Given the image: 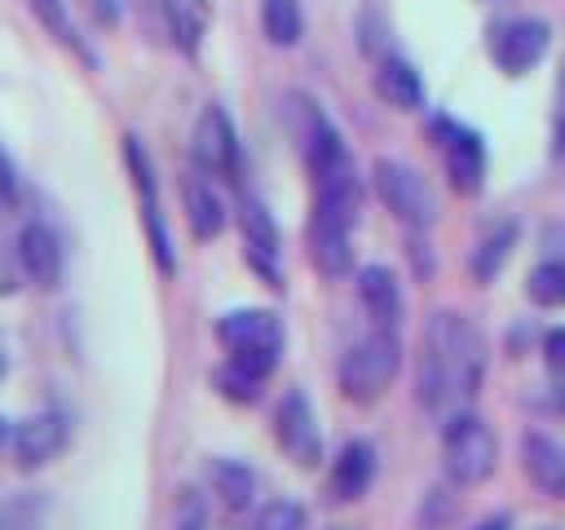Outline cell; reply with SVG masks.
<instances>
[{
    "mask_svg": "<svg viewBox=\"0 0 565 530\" xmlns=\"http://www.w3.org/2000/svg\"><path fill=\"white\" fill-rule=\"evenodd\" d=\"M490 362V344L481 327L459 309H437L424 322L419 362H415V398L424 411H446L455 402H472L481 393Z\"/></svg>",
    "mask_w": 565,
    "mask_h": 530,
    "instance_id": "cell-1",
    "label": "cell"
},
{
    "mask_svg": "<svg viewBox=\"0 0 565 530\" xmlns=\"http://www.w3.org/2000/svg\"><path fill=\"white\" fill-rule=\"evenodd\" d=\"M287 106H291V132L300 141L305 168L313 177V208H322V212L358 225V212H362V177H358L353 150L344 146L340 128L331 124V115L313 97L291 93Z\"/></svg>",
    "mask_w": 565,
    "mask_h": 530,
    "instance_id": "cell-2",
    "label": "cell"
},
{
    "mask_svg": "<svg viewBox=\"0 0 565 530\" xmlns=\"http://www.w3.org/2000/svg\"><path fill=\"white\" fill-rule=\"evenodd\" d=\"M397 371H402V336L388 331V327H371L362 340H353L340 353L335 384H340V398L344 402L371 406V402H380L393 389Z\"/></svg>",
    "mask_w": 565,
    "mask_h": 530,
    "instance_id": "cell-3",
    "label": "cell"
},
{
    "mask_svg": "<svg viewBox=\"0 0 565 530\" xmlns=\"http://www.w3.org/2000/svg\"><path fill=\"white\" fill-rule=\"evenodd\" d=\"M441 468L450 486H481L499 468V437L477 411H455L441 424Z\"/></svg>",
    "mask_w": 565,
    "mask_h": 530,
    "instance_id": "cell-4",
    "label": "cell"
},
{
    "mask_svg": "<svg viewBox=\"0 0 565 530\" xmlns=\"http://www.w3.org/2000/svg\"><path fill=\"white\" fill-rule=\"evenodd\" d=\"M216 340L225 358L252 367L256 375H274L282 362V322L274 309H230L216 318Z\"/></svg>",
    "mask_w": 565,
    "mask_h": 530,
    "instance_id": "cell-5",
    "label": "cell"
},
{
    "mask_svg": "<svg viewBox=\"0 0 565 530\" xmlns=\"http://www.w3.org/2000/svg\"><path fill=\"white\" fill-rule=\"evenodd\" d=\"M371 186H375L380 203L406 230H428L437 221V194H433L428 177L419 168H411L406 159H375L371 163Z\"/></svg>",
    "mask_w": 565,
    "mask_h": 530,
    "instance_id": "cell-6",
    "label": "cell"
},
{
    "mask_svg": "<svg viewBox=\"0 0 565 530\" xmlns=\"http://www.w3.org/2000/svg\"><path fill=\"white\" fill-rule=\"evenodd\" d=\"M428 137L441 155V168H446V181L455 194L472 199L486 190V141L477 128L450 119V115H433L428 119Z\"/></svg>",
    "mask_w": 565,
    "mask_h": 530,
    "instance_id": "cell-7",
    "label": "cell"
},
{
    "mask_svg": "<svg viewBox=\"0 0 565 530\" xmlns=\"http://www.w3.org/2000/svg\"><path fill=\"white\" fill-rule=\"evenodd\" d=\"M124 163H128V177H132V190H137V208H141V225H146L150 256H154L159 274H177V247H172L168 216H163V203H159V177H154L150 150L141 146L137 132L124 137Z\"/></svg>",
    "mask_w": 565,
    "mask_h": 530,
    "instance_id": "cell-8",
    "label": "cell"
},
{
    "mask_svg": "<svg viewBox=\"0 0 565 530\" xmlns=\"http://www.w3.org/2000/svg\"><path fill=\"white\" fill-rule=\"evenodd\" d=\"M190 159L212 181H230V186L243 181V146H238V128L225 106L207 102L199 110L194 132H190Z\"/></svg>",
    "mask_w": 565,
    "mask_h": 530,
    "instance_id": "cell-9",
    "label": "cell"
},
{
    "mask_svg": "<svg viewBox=\"0 0 565 530\" xmlns=\"http://www.w3.org/2000/svg\"><path fill=\"white\" fill-rule=\"evenodd\" d=\"M547 49H552V26H547L543 18H530V13L503 18V22H494L490 35H486L490 62H494L503 75H512V80L525 75V71H534V66L547 57Z\"/></svg>",
    "mask_w": 565,
    "mask_h": 530,
    "instance_id": "cell-10",
    "label": "cell"
},
{
    "mask_svg": "<svg viewBox=\"0 0 565 530\" xmlns=\"http://www.w3.org/2000/svg\"><path fill=\"white\" fill-rule=\"evenodd\" d=\"M274 442L296 468H318L322 464V428L313 415V402L305 389H287L274 406Z\"/></svg>",
    "mask_w": 565,
    "mask_h": 530,
    "instance_id": "cell-11",
    "label": "cell"
},
{
    "mask_svg": "<svg viewBox=\"0 0 565 530\" xmlns=\"http://www.w3.org/2000/svg\"><path fill=\"white\" fill-rule=\"evenodd\" d=\"M66 446H71V415L57 411V406L35 411V415H26L9 428V459L22 473H35V468L53 464Z\"/></svg>",
    "mask_w": 565,
    "mask_h": 530,
    "instance_id": "cell-12",
    "label": "cell"
},
{
    "mask_svg": "<svg viewBox=\"0 0 565 530\" xmlns=\"http://www.w3.org/2000/svg\"><path fill=\"white\" fill-rule=\"evenodd\" d=\"M137 9H141V31L154 44H168L185 57L199 53V40L207 26V13L199 0H137Z\"/></svg>",
    "mask_w": 565,
    "mask_h": 530,
    "instance_id": "cell-13",
    "label": "cell"
},
{
    "mask_svg": "<svg viewBox=\"0 0 565 530\" xmlns=\"http://www.w3.org/2000/svg\"><path fill=\"white\" fill-rule=\"evenodd\" d=\"M238 234H243L247 265L278 292L282 287V234H278L269 208L252 194H238Z\"/></svg>",
    "mask_w": 565,
    "mask_h": 530,
    "instance_id": "cell-14",
    "label": "cell"
},
{
    "mask_svg": "<svg viewBox=\"0 0 565 530\" xmlns=\"http://www.w3.org/2000/svg\"><path fill=\"white\" fill-rule=\"evenodd\" d=\"M375 473H380V455H375V446H371L366 437H349V442L335 451L331 468H327V486H322L327 504H335V508L358 504V499L375 486Z\"/></svg>",
    "mask_w": 565,
    "mask_h": 530,
    "instance_id": "cell-15",
    "label": "cell"
},
{
    "mask_svg": "<svg viewBox=\"0 0 565 530\" xmlns=\"http://www.w3.org/2000/svg\"><path fill=\"white\" fill-rule=\"evenodd\" d=\"M13 256H18V269L35 283V287H57L62 283V274H66V247H62V239H57V230L49 225V221H26L22 230H18V239H13Z\"/></svg>",
    "mask_w": 565,
    "mask_h": 530,
    "instance_id": "cell-16",
    "label": "cell"
},
{
    "mask_svg": "<svg viewBox=\"0 0 565 530\" xmlns=\"http://www.w3.org/2000/svg\"><path fill=\"white\" fill-rule=\"evenodd\" d=\"M305 247H309V265L322 278H344L353 269V225L313 208L309 225H305Z\"/></svg>",
    "mask_w": 565,
    "mask_h": 530,
    "instance_id": "cell-17",
    "label": "cell"
},
{
    "mask_svg": "<svg viewBox=\"0 0 565 530\" xmlns=\"http://www.w3.org/2000/svg\"><path fill=\"white\" fill-rule=\"evenodd\" d=\"M521 473L543 499H556V504L565 499V446L552 433L543 428L521 433Z\"/></svg>",
    "mask_w": 565,
    "mask_h": 530,
    "instance_id": "cell-18",
    "label": "cell"
},
{
    "mask_svg": "<svg viewBox=\"0 0 565 530\" xmlns=\"http://www.w3.org/2000/svg\"><path fill=\"white\" fill-rule=\"evenodd\" d=\"M181 203H185V225H190V234L199 243H212L225 230V221H230V208H225L216 181L203 177L199 168H190L181 177Z\"/></svg>",
    "mask_w": 565,
    "mask_h": 530,
    "instance_id": "cell-19",
    "label": "cell"
},
{
    "mask_svg": "<svg viewBox=\"0 0 565 530\" xmlns=\"http://www.w3.org/2000/svg\"><path fill=\"white\" fill-rule=\"evenodd\" d=\"M358 300H362L371 327L397 331L406 318V296H402V283L388 265H362L358 269Z\"/></svg>",
    "mask_w": 565,
    "mask_h": 530,
    "instance_id": "cell-20",
    "label": "cell"
},
{
    "mask_svg": "<svg viewBox=\"0 0 565 530\" xmlns=\"http://www.w3.org/2000/svg\"><path fill=\"white\" fill-rule=\"evenodd\" d=\"M375 93H380V102L393 106V110H419V106H424V80H419V71H415L406 57H397V53H384V57L375 62Z\"/></svg>",
    "mask_w": 565,
    "mask_h": 530,
    "instance_id": "cell-21",
    "label": "cell"
},
{
    "mask_svg": "<svg viewBox=\"0 0 565 530\" xmlns=\"http://www.w3.org/2000/svg\"><path fill=\"white\" fill-rule=\"evenodd\" d=\"M207 486L225 512H247L256 504V473L243 459H230V455L207 459Z\"/></svg>",
    "mask_w": 565,
    "mask_h": 530,
    "instance_id": "cell-22",
    "label": "cell"
},
{
    "mask_svg": "<svg viewBox=\"0 0 565 530\" xmlns=\"http://www.w3.org/2000/svg\"><path fill=\"white\" fill-rule=\"evenodd\" d=\"M516 239H521V225H516L512 216L494 221V225L477 239V247L468 252V274H472L477 283H494V278L503 274V265H508V256H512Z\"/></svg>",
    "mask_w": 565,
    "mask_h": 530,
    "instance_id": "cell-23",
    "label": "cell"
},
{
    "mask_svg": "<svg viewBox=\"0 0 565 530\" xmlns=\"http://www.w3.org/2000/svg\"><path fill=\"white\" fill-rule=\"evenodd\" d=\"M31 4V13L40 18V26L66 49V53H75L84 66H97V53L88 49V40L79 35V26H75V18H71V4L66 0H26Z\"/></svg>",
    "mask_w": 565,
    "mask_h": 530,
    "instance_id": "cell-24",
    "label": "cell"
},
{
    "mask_svg": "<svg viewBox=\"0 0 565 530\" xmlns=\"http://www.w3.org/2000/svg\"><path fill=\"white\" fill-rule=\"evenodd\" d=\"M260 31L274 49H296L305 35V13L296 0H265L260 4Z\"/></svg>",
    "mask_w": 565,
    "mask_h": 530,
    "instance_id": "cell-25",
    "label": "cell"
},
{
    "mask_svg": "<svg viewBox=\"0 0 565 530\" xmlns=\"http://www.w3.org/2000/svg\"><path fill=\"white\" fill-rule=\"evenodd\" d=\"M212 384H216V393L225 398V402H234V406H252V402H260V393H265V375H256L252 367H243V362H234V358H225L216 371H212Z\"/></svg>",
    "mask_w": 565,
    "mask_h": 530,
    "instance_id": "cell-26",
    "label": "cell"
},
{
    "mask_svg": "<svg viewBox=\"0 0 565 530\" xmlns=\"http://www.w3.org/2000/svg\"><path fill=\"white\" fill-rule=\"evenodd\" d=\"M525 296L539 309H565V256H543L525 274Z\"/></svg>",
    "mask_w": 565,
    "mask_h": 530,
    "instance_id": "cell-27",
    "label": "cell"
},
{
    "mask_svg": "<svg viewBox=\"0 0 565 530\" xmlns=\"http://www.w3.org/2000/svg\"><path fill=\"white\" fill-rule=\"evenodd\" d=\"M247 530H309V508L300 499H269L256 508Z\"/></svg>",
    "mask_w": 565,
    "mask_h": 530,
    "instance_id": "cell-28",
    "label": "cell"
},
{
    "mask_svg": "<svg viewBox=\"0 0 565 530\" xmlns=\"http://www.w3.org/2000/svg\"><path fill=\"white\" fill-rule=\"evenodd\" d=\"M49 512V499L40 490H22L0 508V530H40Z\"/></svg>",
    "mask_w": 565,
    "mask_h": 530,
    "instance_id": "cell-29",
    "label": "cell"
},
{
    "mask_svg": "<svg viewBox=\"0 0 565 530\" xmlns=\"http://www.w3.org/2000/svg\"><path fill=\"white\" fill-rule=\"evenodd\" d=\"M172 530H207V499H203L194 486H181V490H177Z\"/></svg>",
    "mask_w": 565,
    "mask_h": 530,
    "instance_id": "cell-30",
    "label": "cell"
},
{
    "mask_svg": "<svg viewBox=\"0 0 565 530\" xmlns=\"http://www.w3.org/2000/svg\"><path fill=\"white\" fill-rule=\"evenodd\" d=\"M552 159H565V62L556 71V88H552Z\"/></svg>",
    "mask_w": 565,
    "mask_h": 530,
    "instance_id": "cell-31",
    "label": "cell"
},
{
    "mask_svg": "<svg viewBox=\"0 0 565 530\" xmlns=\"http://www.w3.org/2000/svg\"><path fill=\"white\" fill-rule=\"evenodd\" d=\"M543 367H547L556 380H565V322L543 331Z\"/></svg>",
    "mask_w": 565,
    "mask_h": 530,
    "instance_id": "cell-32",
    "label": "cell"
},
{
    "mask_svg": "<svg viewBox=\"0 0 565 530\" xmlns=\"http://www.w3.org/2000/svg\"><path fill=\"white\" fill-rule=\"evenodd\" d=\"M22 199V181H18V168H13V159L0 150V203L4 208H13Z\"/></svg>",
    "mask_w": 565,
    "mask_h": 530,
    "instance_id": "cell-33",
    "label": "cell"
},
{
    "mask_svg": "<svg viewBox=\"0 0 565 530\" xmlns=\"http://www.w3.org/2000/svg\"><path fill=\"white\" fill-rule=\"evenodd\" d=\"M79 9L97 22V26H115L124 18V0H79Z\"/></svg>",
    "mask_w": 565,
    "mask_h": 530,
    "instance_id": "cell-34",
    "label": "cell"
},
{
    "mask_svg": "<svg viewBox=\"0 0 565 530\" xmlns=\"http://www.w3.org/2000/svg\"><path fill=\"white\" fill-rule=\"evenodd\" d=\"M543 247H547V256H565V225L561 221L543 230Z\"/></svg>",
    "mask_w": 565,
    "mask_h": 530,
    "instance_id": "cell-35",
    "label": "cell"
},
{
    "mask_svg": "<svg viewBox=\"0 0 565 530\" xmlns=\"http://www.w3.org/2000/svg\"><path fill=\"white\" fill-rule=\"evenodd\" d=\"M468 530H512V517H508V512H490V517H481V521L468 526Z\"/></svg>",
    "mask_w": 565,
    "mask_h": 530,
    "instance_id": "cell-36",
    "label": "cell"
},
{
    "mask_svg": "<svg viewBox=\"0 0 565 530\" xmlns=\"http://www.w3.org/2000/svg\"><path fill=\"white\" fill-rule=\"evenodd\" d=\"M539 406H543V411H565V380H561L547 398H539Z\"/></svg>",
    "mask_w": 565,
    "mask_h": 530,
    "instance_id": "cell-37",
    "label": "cell"
},
{
    "mask_svg": "<svg viewBox=\"0 0 565 530\" xmlns=\"http://www.w3.org/2000/svg\"><path fill=\"white\" fill-rule=\"evenodd\" d=\"M327 530H349V526H327Z\"/></svg>",
    "mask_w": 565,
    "mask_h": 530,
    "instance_id": "cell-38",
    "label": "cell"
},
{
    "mask_svg": "<svg viewBox=\"0 0 565 530\" xmlns=\"http://www.w3.org/2000/svg\"><path fill=\"white\" fill-rule=\"evenodd\" d=\"M543 530H561V526H543Z\"/></svg>",
    "mask_w": 565,
    "mask_h": 530,
    "instance_id": "cell-39",
    "label": "cell"
}]
</instances>
